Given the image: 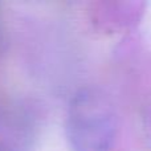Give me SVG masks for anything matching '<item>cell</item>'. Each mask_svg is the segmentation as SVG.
<instances>
[]
</instances>
